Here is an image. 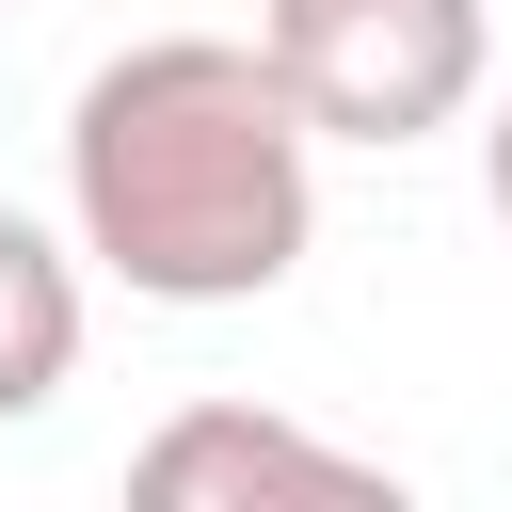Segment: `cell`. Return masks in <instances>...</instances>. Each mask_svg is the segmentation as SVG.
<instances>
[{
	"instance_id": "6da1fadb",
	"label": "cell",
	"mask_w": 512,
	"mask_h": 512,
	"mask_svg": "<svg viewBox=\"0 0 512 512\" xmlns=\"http://www.w3.org/2000/svg\"><path fill=\"white\" fill-rule=\"evenodd\" d=\"M64 240L128 304H272L320 240V128L256 32H144L64 112Z\"/></svg>"
},
{
	"instance_id": "7a4b0ae2",
	"label": "cell",
	"mask_w": 512,
	"mask_h": 512,
	"mask_svg": "<svg viewBox=\"0 0 512 512\" xmlns=\"http://www.w3.org/2000/svg\"><path fill=\"white\" fill-rule=\"evenodd\" d=\"M256 48H272V80L320 144H384V160L464 128L480 80H496L480 0H256Z\"/></svg>"
},
{
	"instance_id": "3957f363",
	"label": "cell",
	"mask_w": 512,
	"mask_h": 512,
	"mask_svg": "<svg viewBox=\"0 0 512 512\" xmlns=\"http://www.w3.org/2000/svg\"><path fill=\"white\" fill-rule=\"evenodd\" d=\"M128 480H144L160 512H208V496H400L368 448L288 432V416H256V400H192V416H160V432L128 448Z\"/></svg>"
},
{
	"instance_id": "277c9868",
	"label": "cell",
	"mask_w": 512,
	"mask_h": 512,
	"mask_svg": "<svg viewBox=\"0 0 512 512\" xmlns=\"http://www.w3.org/2000/svg\"><path fill=\"white\" fill-rule=\"evenodd\" d=\"M80 368V240H48L32 208H0V432L48 416Z\"/></svg>"
},
{
	"instance_id": "5b68a950",
	"label": "cell",
	"mask_w": 512,
	"mask_h": 512,
	"mask_svg": "<svg viewBox=\"0 0 512 512\" xmlns=\"http://www.w3.org/2000/svg\"><path fill=\"white\" fill-rule=\"evenodd\" d=\"M480 208H496V224H512V96H496V112H480Z\"/></svg>"
}]
</instances>
